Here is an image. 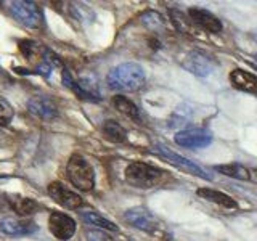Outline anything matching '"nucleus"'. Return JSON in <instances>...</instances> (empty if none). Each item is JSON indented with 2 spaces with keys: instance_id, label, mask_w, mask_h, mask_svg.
I'll return each instance as SVG.
<instances>
[{
  "instance_id": "obj_1",
  "label": "nucleus",
  "mask_w": 257,
  "mask_h": 241,
  "mask_svg": "<svg viewBox=\"0 0 257 241\" xmlns=\"http://www.w3.org/2000/svg\"><path fill=\"white\" fill-rule=\"evenodd\" d=\"M106 82L116 92H135L147 82V74L139 63H122L108 72Z\"/></svg>"
},
{
  "instance_id": "obj_2",
  "label": "nucleus",
  "mask_w": 257,
  "mask_h": 241,
  "mask_svg": "<svg viewBox=\"0 0 257 241\" xmlns=\"http://www.w3.org/2000/svg\"><path fill=\"white\" fill-rule=\"evenodd\" d=\"M164 172L159 171L158 167L143 163V161H134L127 167H125V182L128 185H132L134 188H140V190H150L155 188L156 185L161 183L163 180Z\"/></svg>"
},
{
  "instance_id": "obj_3",
  "label": "nucleus",
  "mask_w": 257,
  "mask_h": 241,
  "mask_svg": "<svg viewBox=\"0 0 257 241\" xmlns=\"http://www.w3.org/2000/svg\"><path fill=\"white\" fill-rule=\"evenodd\" d=\"M69 182L80 191H90L95 187V171L92 164L80 155H72L66 166Z\"/></svg>"
},
{
  "instance_id": "obj_4",
  "label": "nucleus",
  "mask_w": 257,
  "mask_h": 241,
  "mask_svg": "<svg viewBox=\"0 0 257 241\" xmlns=\"http://www.w3.org/2000/svg\"><path fill=\"white\" fill-rule=\"evenodd\" d=\"M153 151H155L158 156L166 159L167 163H171L172 166H177L179 169H183V171L190 172L191 175H196V177H199V179H203V180H212V175H209L203 167H199L198 164L193 163V161H190V159L171 151L167 147H164V145H159V143L155 145V147H153Z\"/></svg>"
},
{
  "instance_id": "obj_5",
  "label": "nucleus",
  "mask_w": 257,
  "mask_h": 241,
  "mask_svg": "<svg viewBox=\"0 0 257 241\" xmlns=\"http://www.w3.org/2000/svg\"><path fill=\"white\" fill-rule=\"evenodd\" d=\"M10 12L16 21L29 29H37L42 24V13L32 2L16 0L10 4Z\"/></svg>"
},
{
  "instance_id": "obj_6",
  "label": "nucleus",
  "mask_w": 257,
  "mask_h": 241,
  "mask_svg": "<svg viewBox=\"0 0 257 241\" xmlns=\"http://www.w3.org/2000/svg\"><path fill=\"white\" fill-rule=\"evenodd\" d=\"M174 140L177 145H180L183 148H206L212 143V132L203 127L185 129V131L177 132Z\"/></svg>"
},
{
  "instance_id": "obj_7",
  "label": "nucleus",
  "mask_w": 257,
  "mask_h": 241,
  "mask_svg": "<svg viewBox=\"0 0 257 241\" xmlns=\"http://www.w3.org/2000/svg\"><path fill=\"white\" fill-rule=\"evenodd\" d=\"M48 195L52 196V199L56 204L63 206L64 209H71V211H76L84 206V201L76 191H72L66 188L61 182H52L48 185Z\"/></svg>"
},
{
  "instance_id": "obj_8",
  "label": "nucleus",
  "mask_w": 257,
  "mask_h": 241,
  "mask_svg": "<svg viewBox=\"0 0 257 241\" xmlns=\"http://www.w3.org/2000/svg\"><path fill=\"white\" fill-rule=\"evenodd\" d=\"M48 228L55 238H58L60 241H68L76 233V220L68 214L55 211L48 217Z\"/></svg>"
},
{
  "instance_id": "obj_9",
  "label": "nucleus",
  "mask_w": 257,
  "mask_h": 241,
  "mask_svg": "<svg viewBox=\"0 0 257 241\" xmlns=\"http://www.w3.org/2000/svg\"><path fill=\"white\" fill-rule=\"evenodd\" d=\"M124 219L132 225L134 228H139L142 231L155 233L159 228V222L148 209L145 207H132L124 214Z\"/></svg>"
},
{
  "instance_id": "obj_10",
  "label": "nucleus",
  "mask_w": 257,
  "mask_h": 241,
  "mask_svg": "<svg viewBox=\"0 0 257 241\" xmlns=\"http://www.w3.org/2000/svg\"><path fill=\"white\" fill-rule=\"evenodd\" d=\"M188 16L193 24L203 28L207 32H212V34H220L223 26L222 21L217 18L214 13H211L209 10H204V8H190L188 10Z\"/></svg>"
},
{
  "instance_id": "obj_11",
  "label": "nucleus",
  "mask_w": 257,
  "mask_h": 241,
  "mask_svg": "<svg viewBox=\"0 0 257 241\" xmlns=\"http://www.w3.org/2000/svg\"><path fill=\"white\" fill-rule=\"evenodd\" d=\"M183 68L191 74L204 77L209 76L214 69V61L203 52H190L183 60Z\"/></svg>"
},
{
  "instance_id": "obj_12",
  "label": "nucleus",
  "mask_w": 257,
  "mask_h": 241,
  "mask_svg": "<svg viewBox=\"0 0 257 241\" xmlns=\"http://www.w3.org/2000/svg\"><path fill=\"white\" fill-rule=\"evenodd\" d=\"M36 230L37 227L31 220L13 219V217H5L0 220V231L8 236H26Z\"/></svg>"
},
{
  "instance_id": "obj_13",
  "label": "nucleus",
  "mask_w": 257,
  "mask_h": 241,
  "mask_svg": "<svg viewBox=\"0 0 257 241\" xmlns=\"http://www.w3.org/2000/svg\"><path fill=\"white\" fill-rule=\"evenodd\" d=\"M230 82L236 90L257 95V76H254L252 72H247L239 68L233 69L230 72Z\"/></svg>"
},
{
  "instance_id": "obj_14",
  "label": "nucleus",
  "mask_w": 257,
  "mask_h": 241,
  "mask_svg": "<svg viewBox=\"0 0 257 241\" xmlns=\"http://www.w3.org/2000/svg\"><path fill=\"white\" fill-rule=\"evenodd\" d=\"M29 111L32 112V114H36L42 119H52L58 114L56 104L44 95H37V96H34V98L29 100Z\"/></svg>"
},
{
  "instance_id": "obj_15",
  "label": "nucleus",
  "mask_w": 257,
  "mask_h": 241,
  "mask_svg": "<svg viewBox=\"0 0 257 241\" xmlns=\"http://www.w3.org/2000/svg\"><path fill=\"white\" fill-rule=\"evenodd\" d=\"M196 195L201 196L203 199H206V201H211V203H214V204H219L222 207H227V209H235L236 207V201L233 199L231 196L219 191V190L203 187V188H198Z\"/></svg>"
},
{
  "instance_id": "obj_16",
  "label": "nucleus",
  "mask_w": 257,
  "mask_h": 241,
  "mask_svg": "<svg viewBox=\"0 0 257 241\" xmlns=\"http://www.w3.org/2000/svg\"><path fill=\"white\" fill-rule=\"evenodd\" d=\"M7 201L10 203V206L13 207V211L21 215V217H26L31 215L37 211V203L34 199L26 198V196H21V195H7Z\"/></svg>"
},
{
  "instance_id": "obj_17",
  "label": "nucleus",
  "mask_w": 257,
  "mask_h": 241,
  "mask_svg": "<svg viewBox=\"0 0 257 241\" xmlns=\"http://www.w3.org/2000/svg\"><path fill=\"white\" fill-rule=\"evenodd\" d=\"M111 103H112V106H114L119 112H122L124 116L131 117L134 120H140V111H139V108H137V104L132 100H128L127 96L116 95V96H112Z\"/></svg>"
},
{
  "instance_id": "obj_18",
  "label": "nucleus",
  "mask_w": 257,
  "mask_h": 241,
  "mask_svg": "<svg viewBox=\"0 0 257 241\" xmlns=\"http://www.w3.org/2000/svg\"><path fill=\"white\" fill-rule=\"evenodd\" d=\"M103 135L112 143H124L127 140V131L112 119H108L103 123Z\"/></svg>"
},
{
  "instance_id": "obj_19",
  "label": "nucleus",
  "mask_w": 257,
  "mask_h": 241,
  "mask_svg": "<svg viewBox=\"0 0 257 241\" xmlns=\"http://www.w3.org/2000/svg\"><path fill=\"white\" fill-rule=\"evenodd\" d=\"M217 172H220L231 179H238V180H251V172L247 171L244 166H241L238 163H230V164H219L214 167Z\"/></svg>"
},
{
  "instance_id": "obj_20",
  "label": "nucleus",
  "mask_w": 257,
  "mask_h": 241,
  "mask_svg": "<svg viewBox=\"0 0 257 241\" xmlns=\"http://www.w3.org/2000/svg\"><path fill=\"white\" fill-rule=\"evenodd\" d=\"M80 219H82L88 225H93V227H100L103 230H109V231H117L119 230V227H117L114 222L108 220L106 217H103V215L96 214L93 211L82 212V214H80Z\"/></svg>"
},
{
  "instance_id": "obj_21",
  "label": "nucleus",
  "mask_w": 257,
  "mask_h": 241,
  "mask_svg": "<svg viewBox=\"0 0 257 241\" xmlns=\"http://www.w3.org/2000/svg\"><path fill=\"white\" fill-rule=\"evenodd\" d=\"M142 24L153 32H159V31H164L166 20L161 13H158L155 10H147L142 15Z\"/></svg>"
},
{
  "instance_id": "obj_22",
  "label": "nucleus",
  "mask_w": 257,
  "mask_h": 241,
  "mask_svg": "<svg viewBox=\"0 0 257 241\" xmlns=\"http://www.w3.org/2000/svg\"><path fill=\"white\" fill-rule=\"evenodd\" d=\"M15 116L13 106L8 100H5L4 96H0V126H7L12 123V119Z\"/></svg>"
},
{
  "instance_id": "obj_23",
  "label": "nucleus",
  "mask_w": 257,
  "mask_h": 241,
  "mask_svg": "<svg viewBox=\"0 0 257 241\" xmlns=\"http://www.w3.org/2000/svg\"><path fill=\"white\" fill-rule=\"evenodd\" d=\"M171 20L172 23L175 24V28L179 29V31H188V21H185V16L183 13L180 12H177V10H172L171 12Z\"/></svg>"
},
{
  "instance_id": "obj_24",
  "label": "nucleus",
  "mask_w": 257,
  "mask_h": 241,
  "mask_svg": "<svg viewBox=\"0 0 257 241\" xmlns=\"http://www.w3.org/2000/svg\"><path fill=\"white\" fill-rule=\"evenodd\" d=\"M87 241H114L108 233L101 230H88L87 231Z\"/></svg>"
}]
</instances>
